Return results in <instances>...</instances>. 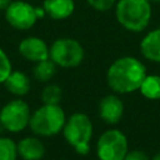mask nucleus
<instances>
[{
    "label": "nucleus",
    "mask_w": 160,
    "mask_h": 160,
    "mask_svg": "<svg viewBox=\"0 0 160 160\" xmlns=\"http://www.w3.org/2000/svg\"><path fill=\"white\" fill-rule=\"evenodd\" d=\"M144 64L132 56L116 59L108 69L106 81L109 88L116 94H129L140 89L146 76Z\"/></svg>",
    "instance_id": "f257e3e1"
},
{
    "label": "nucleus",
    "mask_w": 160,
    "mask_h": 160,
    "mask_svg": "<svg viewBox=\"0 0 160 160\" xmlns=\"http://www.w3.org/2000/svg\"><path fill=\"white\" fill-rule=\"evenodd\" d=\"M118 22L132 32L142 31L151 19L150 0H118L115 4Z\"/></svg>",
    "instance_id": "f03ea898"
},
{
    "label": "nucleus",
    "mask_w": 160,
    "mask_h": 160,
    "mask_svg": "<svg viewBox=\"0 0 160 160\" xmlns=\"http://www.w3.org/2000/svg\"><path fill=\"white\" fill-rule=\"evenodd\" d=\"M65 122V112L60 105L44 104L31 114L29 128L35 135L49 138L59 134Z\"/></svg>",
    "instance_id": "7ed1b4c3"
},
{
    "label": "nucleus",
    "mask_w": 160,
    "mask_h": 160,
    "mask_svg": "<svg viewBox=\"0 0 160 160\" xmlns=\"http://www.w3.org/2000/svg\"><path fill=\"white\" fill-rule=\"evenodd\" d=\"M62 134L69 145L79 155H88L90 151V140L92 136V122L84 112H75L66 120Z\"/></svg>",
    "instance_id": "20e7f679"
},
{
    "label": "nucleus",
    "mask_w": 160,
    "mask_h": 160,
    "mask_svg": "<svg viewBox=\"0 0 160 160\" xmlns=\"http://www.w3.org/2000/svg\"><path fill=\"white\" fill-rule=\"evenodd\" d=\"M84 49L81 44L70 38L56 39L49 48V58L56 66L64 69L76 68L84 60Z\"/></svg>",
    "instance_id": "39448f33"
},
{
    "label": "nucleus",
    "mask_w": 160,
    "mask_h": 160,
    "mask_svg": "<svg viewBox=\"0 0 160 160\" xmlns=\"http://www.w3.org/2000/svg\"><path fill=\"white\" fill-rule=\"evenodd\" d=\"M128 151V139L124 132L118 129L104 131L96 142V155L99 160H124Z\"/></svg>",
    "instance_id": "423d86ee"
},
{
    "label": "nucleus",
    "mask_w": 160,
    "mask_h": 160,
    "mask_svg": "<svg viewBox=\"0 0 160 160\" xmlns=\"http://www.w3.org/2000/svg\"><path fill=\"white\" fill-rule=\"evenodd\" d=\"M30 108L22 99H14L5 104L0 110V122L9 132H20L30 121Z\"/></svg>",
    "instance_id": "0eeeda50"
},
{
    "label": "nucleus",
    "mask_w": 160,
    "mask_h": 160,
    "mask_svg": "<svg viewBox=\"0 0 160 160\" xmlns=\"http://www.w3.org/2000/svg\"><path fill=\"white\" fill-rule=\"evenodd\" d=\"M5 20L16 30H29L38 20L35 6L24 0L11 1V4L5 9Z\"/></svg>",
    "instance_id": "6e6552de"
},
{
    "label": "nucleus",
    "mask_w": 160,
    "mask_h": 160,
    "mask_svg": "<svg viewBox=\"0 0 160 160\" xmlns=\"http://www.w3.org/2000/svg\"><path fill=\"white\" fill-rule=\"evenodd\" d=\"M20 55L31 62H39L45 59H49V46L48 44L36 36H28L22 39L19 44Z\"/></svg>",
    "instance_id": "1a4fd4ad"
},
{
    "label": "nucleus",
    "mask_w": 160,
    "mask_h": 160,
    "mask_svg": "<svg viewBox=\"0 0 160 160\" xmlns=\"http://www.w3.org/2000/svg\"><path fill=\"white\" fill-rule=\"evenodd\" d=\"M124 112V104L118 95H106L100 100L99 114L106 124H118Z\"/></svg>",
    "instance_id": "9d476101"
},
{
    "label": "nucleus",
    "mask_w": 160,
    "mask_h": 160,
    "mask_svg": "<svg viewBox=\"0 0 160 160\" xmlns=\"http://www.w3.org/2000/svg\"><path fill=\"white\" fill-rule=\"evenodd\" d=\"M18 155L22 160H41L45 155V146L36 136H26L18 144Z\"/></svg>",
    "instance_id": "9b49d317"
},
{
    "label": "nucleus",
    "mask_w": 160,
    "mask_h": 160,
    "mask_svg": "<svg viewBox=\"0 0 160 160\" xmlns=\"http://www.w3.org/2000/svg\"><path fill=\"white\" fill-rule=\"evenodd\" d=\"M42 8L54 20H64L71 16L75 9L74 0H44Z\"/></svg>",
    "instance_id": "f8f14e48"
},
{
    "label": "nucleus",
    "mask_w": 160,
    "mask_h": 160,
    "mask_svg": "<svg viewBox=\"0 0 160 160\" xmlns=\"http://www.w3.org/2000/svg\"><path fill=\"white\" fill-rule=\"evenodd\" d=\"M142 56L150 61L160 62V29L151 30L140 41Z\"/></svg>",
    "instance_id": "ddd939ff"
},
{
    "label": "nucleus",
    "mask_w": 160,
    "mask_h": 160,
    "mask_svg": "<svg viewBox=\"0 0 160 160\" xmlns=\"http://www.w3.org/2000/svg\"><path fill=\"white\" fill-rule=\"evenodd\" d=\"M4 86L10 94L18 98H21L30 91L31 82L29 76L25 72L20 70H15V71H11V74L8 76V79L4 82Z\"/></svg>",
    "instance_id": "4468645a"
},
{
    "label": "nucleus",
    "mask_w": 160,
    "mask_h": 160,
    "mask_svg": "<svg viewBox=\"0 0 160 160\" xmlns=\"http://www.w3.org/2000/svg\"><path fill=\"white\" fill-rule=\"evenodd\" d=\"M139 90L144 98L149 100H159L160 99V75H156V74L146 75Z\"/></svg>",
    "instance_id": "2eb2a0df"
},
{
    "label": "nucleus",
    "mask_w": 160,
    "mask_h": 160,
    "mask_svg": "<svg viewBox=\"0 0 160 160\" xmlns=\"http://www.w3.org/2000/svg\"><path fill=\"white\" fill-rule=\"evenodd\" d=\"M55 72H56V64L50 58L39 62H35V66L32 69L34 78L41 82H46L50 79H52Z\"/></svg>",
    "instance_id": "dca6fc26"
},
{
    "label": "nucleus",
    "mask_w": 160,
    "mask_h": 160,
    "mask_svg": "<svg viewBox=\"0 0 160 160\" xmlns=\"http://www.w3.org/2000/svg\"><path fill=\"white\" fill-rule=\"evenodd\" d=\"M18 156L16 142L8 136H0V160H16Z\"/></svg>",
    "instance_id": "f3484780"
},
{
    "label": "nucleus",
    "mask_w": 160,
    "mask_h": 160,
    "mask_svg": "<svg viewBox=\"0 0 160 160\" xmlns=\"http://www.w3.org/2000/svg\"><path fill=\"white\" fill-rule=\"evenodd\" d=\"M62 98V91L59 85L56 84H50L46 85L42 91H41V101L44 104L49 105H59Z\"/></svg>",
    "instance_id": "a211bd4d"
},
{
    "label": "nucleus",
    "mask_w": 160,
    "mask_h": 160,
    "mask_svg": "<svg viewBox=\"0 0 160 160\" xmlns=\"http://www.w3.org/2000/svg\"><path fill=\"white\" fill-rule=\"evenodd\" d=\"M11 61L8 56V54L0 48V84H4L8 76L11 74Z\"/></svg>",
    "instance_id": "6ab92c4d"
},
{
    "label": "nucleus",
    "mask_w": 160,
    "mask_h": 160,
    "mask_svg": "<svg viewBox=\"0 0 160 160\" xmlns=\"http://www.w3.org/2000/svg\"><path fill=\"white\" fill-rule=\"evenodd\" d=\"M86 1L92 9L98 11H106L111 9L116 4L118 0H86Z\"/></svg>",
    "instance_id": "aec40b11"
},
{
    "label": "nucleus",
    "mask_w": 160,
    "mask_h": 160,
    "mask_svg": "<svg viewBox=\"0 0 160 160\" xmlns=\"http://www.w3.org/2000/svg\"><path fill=\"white\" fill-rule=\"evenodd\" d=\"M124 160H150V159L141 150H131V151H128Z\"/></svg>",
    "instance_id": "412c9836"
},
{
    "label": "nucleus",
    "mask_w": 160,
    "mask_h": 160,
    "mask_svg": "<svg viewBox=\"0 0 160 160\" xmlns=\"http://www.w3.org/2000/svg\"><path fill=\"white\" fill-rule=\"evenodd\" d=\"M12 0H0V10H5L10 4H11Z\"/></svg>",
    "instance_id": "4be33fe9"
},
{
    "label": "nucleus",
    "mask_w": 160,
    "mask_h": 160,
    "mask_svg": "<svg viewBox=\"0 0 160 160\" xmlns=\"http://www.w3.org/2000/svg\"><path fill=\"white\" fill-rule=\"evenodd\" d=\"M151 160H160V151H158L154 156H152V159Z\"/></svg>",
    "instance_id": "5701e85b"
},
{
    "label": "nucleus",
    "mask_w": 160,
    "mask_h": 160,
    "mask_svg": "<svg viewBox=\"0 0 160 160\" xmlns=\"http://www.w3.org/2000/svg\"><path fill=\"white\" fill-rule=\"evenodd\" d=\"M4 130H5V129H4V126H2V125H1V122H0V136H2L1 134H2V131H4Z\"/></svg>",
    "instance_id": "b1692460"
},
{
    "label": "nucleus",
    "mask_w": 160,
    "mask_h": 160,
    "mask_svg": "<svg viewBox=\"0 0 160 160\" xmlns=\"http://www.w3.org/2000/svg\"><path fill=\"white\" fill-rule=\"evenodd\" d=\"M150 1H155V2H160V0H150Z\"/></svg>",
    "instance_id": "393cba45"
}]
</instances>
